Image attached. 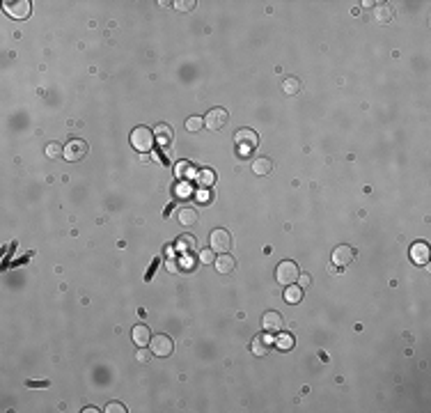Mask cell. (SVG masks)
<instances>
[{
  "instance_id": "29",
  "label": "cell",
  "mask_w": 431,
  "mask_h": 413,
  "mask_svg": "<svg viewBox=\"0 0 431 413\" xmlns=\"http://www.w3.org/2000/svg\"><path fill=\"white\" fill-rule=\"evenodd\" d=\"M149 358H152V351H147L145 347H140V351L135 353V360H138V363H147Z\"/></svg>"
},
{
  "instance_id": "33",
  "label": "cell",
  "mask_w": 431,
  "mask_h": 413,
  "mask_svg": "<svg viewBox=\"0 0 431 413\" xmlns=\"http://www.w3.org/2000/svg\"><path fill=\"white\" fill-rule=\"evenodd\" d=\"M174 7H177V10H181V12H190L195 7V3H193V0H186V3H177Z\"/></svg>"
},
{
  "instance_id": "36",
  "label": "cell",
  "mask_w": 431,
  "mask_h": 413,
  "mask_svg": "<svg viewBox=\"0 0 431 413\" xmlns=\"http://www.w3.org/2000/svg\"><path fill=\"white\" fill-rule=\"evenodd\" d=\"M298 280H301V287H310V283H312V278L310 276H298Z\"/></svg>"
},
{
  "instance_id": "2",
  "label": "cell",
  "mask_w": 431,
  "mask_h": 413,
  "mask_svg": "<svg viewBox=\"0 0 431 413\" xmlns=\"http://www.w3.org/2000/svg\"><path fill=\"white\" fill-rule=\"evenodd\" d=\"M87 152H89V147H87V143L85 140H80V138H71L69 143L65 145V159L69 161V163H78V161H83L85 156H87Z\"/></svg>"
},
{
  "instance_id": "14",
  "label": "cell",
  "mask_w": 431,
  "mask_h": 413,
  "mask_svg": "<svg viewBox=\"0 0 431 413\" xmlns=\"http://www.w3.org/2000/svg\"><path fill=\"white\" fill-rule=\"evenodd\" d=\"M133 342L138 344V347H147V344L152 342V333H149V329L145 326V324L133 326Z\"/></svg>"
},
{
  "instance_id": "13",
  "label": "cell",
  "mask_w": 431,
  "mask_h": 413,
  "mask_svg": "<svg viewBox=\"0 0 431 413\" xmlns=\"http://www.w3.org/2000/svg\"><path fill=\"white\" fill-rule=\"evenodd\" d=\"M216 271L218 273H223V276H227V273H232L234 269H236V259L232 257V255H227V253H223V255H218L216 257Z\"/></svg>"
},
{
  "instance_id": "5",
  "label": "cell",
  "mask_w": 431,
  "mask_h": 413,
  "mask_svg": "<svg viewBox=\"0 0 431 413\" xmlns=\"http://www.w3.org/2000/svg\"><path fill=\"white\" fill-rule=\"evenodd\" d=\"M149 344H152V353H154V356H161V358H168V356H172V351H174L172 338H170V335H165V333L154 335Z\"/></svg>"
},
{
  "instance_id": "15",
  "label": "cell",
  "mask_w": 431,
  "mask_h": 413,
  "mask_svg": "<svg viewBox=\"0 0 431 413\" xmlns=\"http://www.w3.org/2000/svg\"><path fill=\"white\" fill-rule=\"evenodd\" d=\"M174 246H177L179 253H193V250H198V239H195L193 234H183V237L177 239Z\"/></svg>"
},
{
  "instance_id": "9",
  "label": "cell",
  "mask_w": 431,
  "mask_h": 413,
  "mask_svg": "<svg viewBox=\"0 0 431 413\" xmlns=\"http://www.w3.org/2000/svg\"><path fill=\"white\" fill-rule=\"evenodd\" d=\"M273 344H275L273 333H262V335H257V338H253L250 349H253L255 356H268V353H271V349H273Z\"/></svg>"
},
{
  "instance_id": "32",
  "label": "cell",
  "mask_w": 431,
  "mask_h": 413,
  "mask_svg": "<svg viewBox=\"0 0 431 413\" xmlns=\"http://www.w3.org/2000/svg\"><path fill=\"white\" fill-rule=\"evenodd\" d=\"M165 266H168V271H170V273H177V271L181 269V264H177V259H174V257H170Z\"/></svg>"
},
{
  "instance_id": "4",
  "label": "cell",
  "mask_w": 431,
  "mask_h": 413,
  "mask_svg": "<svg viewBox=\"0 0 431 413\" xmlns=\"http://www.w3.org/2000/svg\"><path fill=\"white\" fill-rule=\"evenodd\" d=\"M209 244H211V250H213V253L223 255V253H227L229 246H232V234H229L227 230H223V227L213 230L211 237H209Z\"/></svg>"
},
{
  "instance_id": "26",
  "label": "cell",
  "mask_w": 431,
  "mask_h": 413,
  "mask_svg": "<svg viewBox=\"0 0 431 413\" xmlns=\"http://www.w3.org/2000/svg\"><path fill=\"white\" fill-rule=\"evenodd\" d=\"M200 262L202 264H213L216 262V253H213L211 248H204L202 253H200Z\"/></svg>"
},
{
  "instance_id": "21",
  "label": "cell",
  "mask_w": 431,
  "mask_h": 413,
  "mask_svg": "<svg viewBox=\"0 0 431 413\" xmlns=\"http://www.w3.org/2000/svg\"><path fill=\"white\" fill-rule=\"evenodd\" d=\"M195 179H198L200 186L209 189V186L216 184V172H213V170H209V168H204V170H200V172L195 174Z\"/></svg>"
},
{
  "instance_id": "18",
  "label": "cell",
  "mask_w": 431,
  "mask_h": 413,
  "mask_svg": "<svg viewBox=\"0 0 431 413\" xmlns=\"http://www.w3.org/2000/svg\"><path fill=\"white\" fill-rule=\"evenodd\" d=\"M282 90L287 92L289 97H296V95H301V90H303V83H301V78H296V76H287V78L282 80Z\"/></svg>"
},
{
  "instance_id": "22",
  "label": "cell",
  "mask_w": 431,
  "mask_h": 413,
  "mask_svg": "<svg viewBox=\"0 0 431 413\" xmlns=\"http://www.w3.org/2000/svg\"><path fill=\"white\" fill-rule=\"evenodd\" d=\"M301 299H303V287H298L296 283L287 285V289H284V301L287 303H301Z\"/></svg>"
},
{
  "instance_id": "23",
  "label": "cell",
  "mask_w": 431,
  "mask_h": 413,
  "mask_svg": "<svg viewBox=\"0 0 431 413\" xmlns=\"http://www.w3.org/2000/svg\"><path fill=\"white\" fill-rule=\"evenodd\" d=\"M190 170H193V165L188 163V161H181V163H177V170H174V174H177L179 179H186V177H190Z\"/></svg>"
},
{
  "instance_id": "25",
  "label": "cell",
  "mask_w": 431,
  "mask_h": 413,
  "mask_svg": "<svg viewBox=\"0 0 431 413\" xmlns=\"http://www.w3.org/2000/svg\"><path fill=\"white\" fill-rule=\"evenodd\" d=\"M46 156H49V159H58L60 154H65V150H62V147H60L58 143H49L46 145Z\"/></svg>"
},
{
  "instance_id": "17",
  "label": "cell",
  "mask_w": 431,
  "mask_h": 413,
  "mask_svg": "<svg viewBox=\"0 0 431 413\" xmlns=\"http://www.w3.org/2000/svg\"><path fill=\"white\" fill-rule=\"evenodd\" d=\"M253 172L264 177V174H271L273 172V161L266 159V156H259V159L253 161Z\"/></svg>"
},
{
  "instance_id": "16",
  "label": "cell",
  "mask_w": 431,
  "mask_h": 413,
  "mask_svg": "<svg viewBox=\"0 0 431 413\" xmlns=\"http://www.w3.org/2000/svg\"><path fill=\"white\" fill-rule=\"evenodd\" d=\"M154 138L159 140L161 147H170V143H172V129L168 124H159L154 129Z\"/></svg>"
},
{
  "instance_id": "7",
  "label": "cell",
  "mask_w": 431,
  "mask_h": 413,
  "mask_svg": "<svg viewBox=\"0 0 431 413\" xmlns=\"http://www.w3.org/2000/svg\"><path fill=\"white\" fill-rule=\"evenodd\" d=\"M234 143H236V147L241 150V154H248L250 150H255L259 143L257 133H255L253 129H241L236 131V138H234Z\"/></svg>"
},
{
  "instance_id": "11",
  "label": "cell",
  "mask_w": 431,
  "mask_h": 413,
  "mask_svg": "<svg viewBox=\"0 0 431 413\" xmlns=\"http://www.w3.org/2000/svg\"><path fill=\"white\" fill-rule=\"evenodd\" d=\"M262 326H264V331H266V333H280V331L284 329V319H282V314L280 312H266L262 317Z\"/></svg>"
},
{
  "instance_id": "19",
  "label": "cell",
  "mask_w": 431,
  "mask_h": 413,
  "mask_svg": "<svg viewBox=\"0 0 431 413\" xmlns=\"http://www.w3.org/2000/svg\"><path fill=\"white\" fill-rule=\"evenodd\" d=\"M177 216H179V223L181 225H195L198 223V209H195V207H181Z\"/></svg>"
},
{
  "instance_id": "34",
  "label": "cell",
  "mask_w": 431,
  "mask_h": 413,
  "mask_svg": "<svg viewBox=\"0 0 431 413\" xmlns=\"http://www.w3.org/2000/svg\"><path fill=\"white\" fill-rule=\"evenodd\" d=\"M25 386L28 388H49L51 383L49 381H25Z\"/></svg>"
},
{
  "instance_id": "6",
  "label": "cell",
  "mask_w": 431,
  "mask_h": 413,
  "mask_svg": "<svg viewBox=\"0 0 431 413\" xmlns=\"http://www.w3.org/2000/svg\"><path fill=\"white\" fill-rule=\"evenodd\" d=\"M229 115L225 108H211L207 115H204V126H207L209 131H220L225 124H227Z\"/></svg>"
},
{
  "instance_id": "35",
  "label": "cell",
  "mask_w": 431,
  "mask_h": 413,
  "mask_svg": "<svg viewBox=\"0 0 431 413\" xmlns=\"http://www.w3.org/2000/svg\"><path fill=\"white\" fill-rule=\"evenodd\" d=\"M190 266H193V259H190V253H186V257H183V264H181V269L188 271Z\"/></svg>"
},
{
  "instance_id": "37",
  "label": "cell",
  "mask_w": 431,
  "mask_h": 413,
  "mask_svg": "<svg viewBox=\"0 0 431 413\" xmlns=\"http://www.w3.org/2000/svg\"><path fill=\"white\" fill-rule=\"evenodd\" d=\"M83 411H85V413H87V411H89V413H97V411H99V408H94V406H85Z\"/></svg>"
},
{
  "instance_id": "10",
  "label": "cell",
  "mask_w": 431,
  "mask_h": 413,
  "mask_svg": "<svg viewBox=\"0 0 431 413\" xmlns=\"http://www.w3.org/2000/svg\"><path fill=\"white\" fill-rule=\"evenodd\" d=\"M3 7L14 19H28L30 12H32V3H28V0H19V3H10L7 0V3H3Z\"/></svg>"
},
{
  "instance_id": "20",
  "label": "cell",
  "mask_w": 431,
  "mask_h": 413,
  "mask_svg": "<svg viewBox=\"0 0 431 413\" xmlns=\"http://www.w3.org/2000/svg\"><path fill=\"white\" fill-rule=\"evenodd\" d=\"M374 16H376V21H378L381 25H386V23H390V21H392V16H395V10H392V5H386V3H383V5L376 7Z\"/></svg>"
},
{
  "instance_id": "1",
  "label": "cell",
  "mask_w": 431,
  "mask_h": 413,
  "mask_svg": "<svg viewBox=\"0 0 431 413\" xmlns=\"http://www.w3.org/2000/svg\"><path fill=\"white\" fill-rule=\"evenodd\" d=\"M298 276H301V271H298V264L294 262V259H282V262L278 264V269H275V280H278L280 285H294L298 280Z\"/></svg>"
},
{
  "instance_id": "27",
  "label": "cell",
  "mask_w": 431,
  "mask_h": 413,
  "mask_svg": "<svg viewBox=\"0 0 431 413\" xmlns=\"http://www.w3.org/2000/svg\"><path fill=\"white\" fill-rule=\"evenodd\" d=\"M124 411H126V406H124V404H119V402L106 404V413H124Z\"/></svg>"
},
{
  "instance_id": "24",
  "label": "cell",
  "mask_w": 431,
  "mask_h": 413,
  "mask_svg": "<svg viewBox=\"0 0 431 413\" xmlns=\"http://www.w3.org/2000/svg\"><path fill=\"white\" fill-rule=\"evenodd\" d=\"M204 126V120L202 117H198V115H195V117H188V120H186V129L190 131V133H198L200 129H202Z\"/></svg>"
},
{
  "instance_id": "3",
  "label": "cell",
  "mask_w": 431,
  "mask_h": 413,
  "mask_svg": "<svg viewBox=\"0 0 431 413\" xmlns=\"http://www.w3.org/2000/svg\"><path fill=\"white\" fill-rule=\"evenodd\" d=\"M154 131H149L147 126H138V129H133V133H131V145H133L138 152H149L154 145Z\"/></svg>"
},
{
  "instance_id": "12",
  "label": "cell",
  "mask_w": 431,
  "mask_h": 413,
  "mask_svg": "<svg viewBox=\"0 0 431 413\" xmlns=\"http://www.w3.org/2000/svg\"><path fill=\"white\" fill-rule=\"evenodd\" d=\"M431 257V250H429V244L426 241H417V244L411 246V259L417 264V266H424Z\"/></svg>"
},
{
  "instance_id": "30",
  "label": "cell",
  "mask_w": 431,
  "mask_h": 413,
  "mask_svg": "<svg viewBox=\"0 0 431 413\" xmlns=\"http://www.w3.org/2000/svg\"><path fill=\"white\" fill-rule=\"evenodd\" d=\"M174 193L181 195V198H186V195H190V184H186V181H181V184L174 189Z\"/></svg>"
},
{
  "instance_id": "8",
  "label": "cell",
  "mask_w": 431,
  "mask_h": 413,
  "mask_svg": "<svg viewBox=\"0 0 431 413\" xmlns=\"http://www.w3.org/2000/svg\"><path fill=\"white\" fill-rule=\"evenodd\" d=\"M353 259H356V250L351 246H337L332 250V264H335V269H347Z\"/></svg>"
},
{
  "instance_id": "28",
  "label": "cell",
  "mask_w": 431,
  "mask_h": 413,
  "mask_svg": "<svg viewBox=\"0 0 431 413\" xmlns=\"http://www.w3.org/2000/svg\"><path fill=\"white\" fill-rule=\"evenodd\" d=\"M278 347L280 349H292L294 347V335H282V338L278 340Z\"/></svg>"
},
{
  "instance_id": "31",
  "label": "cell",
  "mask_w": 431,
  "mask_h": 413,
  "mask_svg": "<svg viewBox=\"0 0 431 413\" xmlns=\"http://www.w3.org/2000/svg\"><path fill=\"white\" fill-rule=\"evenodd\" d=\"M159 264H161V257H154V262H152V266H149V271L145 273V280H147V283L154 278V271H156V266H159Z\"/></svg>"
}]
</instances>
